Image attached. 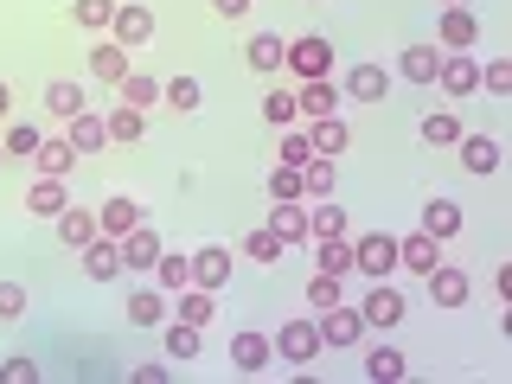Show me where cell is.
Returning a JSON list of instances; mask_svg holds the SVG:
<instances>
[{"label": "cell", "mask_w": 512, "mask_h": 384, "mask_svg": "<svg viewBox=\"0 0 512 384\" xmlns=\"http://www.w3.org/2000/svg\"><path fill=\"white\" fill-rule=\"evenodd\" d=\"M436 64H442L436 45H410V52H397V77L404 84H436Z\"/></svg>", "instance_id": "cell-22"}, {"label": "cell", "mask_w": 512, "mask_h": 384, "mask_svg": "<svg viewBox=\"0 0 512 384\" xmlns=\"http://www.w3.org/2000/svg\"><path fill=\"white\" fill-rule=\"evenodd\" d=\"M154 276H160V288H167V295H180V288L192 282V263H186V256H167V250H160Z\"/></svg>", "instance_id": "cell-41"}, {"label": "cell", "mask_w": 512, "mask_h": 384, "mask_svg": "<svg viewBox=\"0 0 512 384\" xmlns=\"http://www.w3.org/2000/svg\"><path fill=\"white\" fill-rule=\"evenodd\" d=\"M122 244V269H135V276H154V263H160V237L148 231V224H135L128 237H116Z\"/></svg>", "instance_id": "cell-8"}, {"label": "cell", "mask_w": 512, "mask_h": 384, "mask_svg": "<svg viewBox=\"0 0 512 384\" xmlns=\"http://www.w3.org/2000/svg\"><path fill=\"white\" fill-rule=\"evenodd\" d=\"M199 346H205V327H186V320H173V327H167V352H173V359H192Z\"/></svg>", "instance_id": "cell-43"}, {"label": "cell", "mask_w": 512, "mask_h": 384, "mask_svg": "<svg viewBox=\"0 0 512 384\" xmlns=\"http://www.w3.org/2000/svg\"><path fill=\"white\" fill-rule=\"evenodd\" d=\"M135 224H141V205L128 199V192H116V199L96 205V231H103V237H128Z\"/></svg>", "instance_id": "cell-16"}, {"label": "cell", "mask_w": 512, "mask_h": 384, "mask_svg": "<svg viewBox=\"0 0 512 384\" xmlns=\"http://www.w3.org/2000/svg\"><path fill=\"white\" fill-rule=\"evenodd\" d=\"M45 109H52L58 122L84 116V84H71V77H52V84H45Z\"/></svg>", "instance_id": "cell-26"}, {"label": "cell", "mask_w": 512, "mask_h": 384, "mask_svg": "<svg viewBox=\"0 0 512 384\" xmlns=\"http://www.w3.org/2000/svg\"><path fill=\"white\" fill-rule=\"evenodd\" d=\"M116 90H122V103H128V109H141V116H148V109L160 103V84H154L148 71H128V77H122Z\"/></svg>", "instance_id": "cell-33"}, {"label": "cell", "mask_w": 512, "mask_h": 384, "mask_svg": "<svg viewBox=\"0 0 512 384\" xmlns=\"http://www.w3.org/2000/svg\"><path fill=\"white\" fill-rule=\"evenodd\" d=\"M263 116L276 122V128H295V122H301V109H295V90H269V96H263Z\"/></svg>", "instance_id": "cell-42"}, {"label": "cell", "mask_w": 512, "mask_h": 384, "mask_svg": "<svg viewBox=\"0 0 512 384\" xmlns=\"http://www.w3.org/2000/svg\"><path fill=\"white\" fill-rule=\"evenodd\" d=\"M282 71H295L301 84H308V77H327L333 71V45L314 39V32H308V39H288L282 45Z\"/></svg>", "instance_id": "cell-1"}, {"label": "cell", "mask_w": 512, "mask_h": 384, "mask_svg": "<svg viewBox=\"0 0 512 384\" xmlns=\"http://www.w3.org/2000/svg\"><path fill=\"white\" fill-rule=\"evenodd\" d=\"M314 263L320 276H352V244L346 237H314Z\"/></svg>", "instance_id": "cell-29"}, {"label": "cell", "mask_w": 512, "mask_h": 384, "mask_svg": "<svg viewBox=\"0 0 512 384\" xmlns=\"http://www.w3.org/2000/svg\"><path fill=\"white\" fill-rule=\"evenodd\" d=\"M186 263H192V282H199V288H224V282H231V250H224V244H199Z\"/></svg>", "instance_id": "cell-12"}, {"label": "cell", "mask_w": 512, "mask_h": 384, "mask_svg": "<svg viewBox=\"0 0 512 384\" xmlns=\"http://www.w3.org/2000/svg\"><path fill=\"white\" fill-rule=\"evenodd\" d=\"M7 109H13V84H7V77H0V116H7Z\"/></svg>", "instance_id": "cell-54"}, {"label": "cell", "mask_w": 512, "mask_h": 384, "mask_svg": "<svg viewBox=\"0 0 512 384\" xmlns=\"http://www.w3.org/2000/svg\"><path fill=\"white\" fill-rule=\"evenodd\" d=\"M116 7H122V0H77V7H71V20L84 26V32H109V20H116Z\"/></svg>", "instance_id": "cell-37"}, {"label": "cell", "mask_w": 512, "mask_h": 384, "mask_svg": "<svg viewBox=\"0 0 512 384\" xmlns=\"http://www.w3.org/2000/svg\"><path fill=\"white\" fill-rule=\"evenodd\" d=\"M442 256H436V237L429 231H410V237H397V269H410V276H429Z\"/></svg>", "instance_id": "cell-17"}, {"label": "cell", "mask_w": 512, "mask_h": 384, "mask_svg": "<svg viewBox=\"0 0 512 384\" xmlns=\"http://www.w3.org/2000/svg\"><path fill=\"white\" fill-rule=\"evenodd\" d=\"M26 314V288L20 282H0V320H20Z\"/></svg>", "instance_id": "cell-49"}, {"label": "cell", "mask_w": 512, "mask_h": 384, "mask_svg": "<svg viewBox=\"0 0 512 384\" xmlns=\"http://www.w3.org/2000/svg\"><path fill=\"white\" fill-rule=\"evenodd\" d=\"M58 237L71 250H84L90 237H96V212H84V205H64V212H58Z\"/></svg>", "instance_id": "cell-30"}, {"label": "cell", "mask_w": 512, "mask_h": 384, "mask_svg": "<svg viewBox=\"0 0 512 384\" xmlns=\"http://www.w3.org/2000/svg\"><path fill=\"white\" fill-rule=\"evenodd\" d=\"M442 7H461V0H442Z\"/></svg>", "instance_id": "cell-55"}, {"label": "cell", "mask_w": 512, "mask_h": 384, "mask_svg": "<svg viewBox=\"0 0 512 384\" xmlns=\"http://www.w3.org/2000/svg\"><path fill=\"white\" fill-rule=\"evenodd\" d=\"M84 64H90V77H96V84H122V77H128V45L103 39V45H96V52H90Z\"/></svg>", "instance_id": "cell-21"}, {"label": "cell", "mask_w": 512, "mask_h": 384, "mask_svg": "<svg viewBox=\"0 0 512 384\" xmlns=\"http://www.w3.org/2000/svg\"><path fill=\"white\" fill-rule=\"evenodd\" d=\"M122 308H128V327H160V320H167V295H160V288H135Z\"/></svg>", "instance_id": "cell-25"}, {"label": "cell", "mask_w": 512, "mask_h": 384, "mask_svg": "<svg viewBox=\"0 0 512 384\" xmlns=\"http://www.w3.org/2000/svg\"><path fill=\"white\" fill-rule=\"evenodd\" d=\"M308 141H314V154H346V141H352V128L340 122V116H320V122H308Z\"/></svg>", "instance_id": "cell-28"}, {"label": "cell", "mask_w": 512, "mask_h": 384, "mask_svg": "<svg viewBox=\"0 0 512 384\" xmlns=\"http://www.w3.org/2000/svg\"><path fill=\"white\" fill-rule=\"evenodd\" d=\"M423 231L436 237V244H442V237H461V205H448V199H429V205H423Z\"/></svg>", "instance_id": "cell-32"}, {"label": "cell", "mask_w": 512, "mask_h": 384, "mask_svg": "<svg viewBox=\"0 0 512 384\" xmlns=\"http://www.w3.org/2000/svg\"><path fill=\"white\" fill-rule=\"evenodd\" d=\"M436 84H442L448 103H468V96L480 90V64H474L468 52H442V64H436Z\"/></svg>", "instance_id": "cell-3"}, {"label": "cell", "mask_w": 512, "mask_h": 384, "mask_svg": "<svg viewBox=\"0 0 512 384\" xmlns=\"http://www.w3.org/2000/svg\"><path fill=\"white\" fill-rule=\"evenodd\" d=\"M404 308H410V301H404V295H397V288H391V282H378V288H372V295H365V301H359V314H365V327H397V320H404Z\"/></svg>", "instance_id": "cell-14"}, {"label": "cell", "mask_w": 512, "mask_h": 384, "mask_svg": "<svg viewBox=\"0 0 512 384\" xmlns=\"http://www.w3.org/2000/svg\"><path fill=\"white\" fill-rule=\"evenodd\" d=\"M346 205H314L308 212V237H346Z\"/></svg>", "instance_id": "cell-38"}, {"label": "cell", "mask_w": 512, "mask_h": 384, "mask_svg": "<svg viewBox=\"0 0 512 384\" xmlns=\"http://www.w3.org/2000/svg\"><path fill=\"white\" fill-rule=\"evenodd\" d=\"M276 359V340H263L256 327H244V333H231V372H244V378H256L263 365Z\"/></svg>", "instance_id": "cell-6"}, {"label": "cell", "mask_w": 512, "mask_h": 384, "mask_svg": "<svg viewBox=\"0 0 512 384\" xmlns=\"http://www.w3.org/2000/svg\"><path fill=\"white\" fill-rule=\"evenodd\" d=\"M103 141H109V122L96 116V109H84V116H71V148H77V154H96Z\"/></svg>", "instance_id": "cell-31"}, {"label": "cell", "mask_w": 512, "mask_h": 384, "mask_svg": "<svg viewBox=\"0 0 512 384\" xmlns=\"http://www.w3.org/2000/svg\"><path fill=\"white\" fill-rule=\"evenodd\" d=\"M384 90H391V71H384V64H352V71H346V96H352V103H384Z\"/></svg>", "instance_id": "cell-18"}, {"label": "cell", "mask_w": 512, "mask_h": 384, "mask_svg": "<svg viewBox=\"0 0 512 384\" xmlns=\"http://www.w3.org/2000/svg\"><path fill=\"white\" fill-rule=\"evenodd\" d=\"M480 90H493V96H512V58H493V64H480Z\"/></svg>", "instance_id": "cell-46"}, {"label": "cell", "mask_w": 512, "mask_h": 384, "mask_svg": "<svg viewBox=\"0 0 512 384\" xmlns=\"http://www.w3.org/2000/svg\"><path fill=\"white\" fill-rule=\"evenodd\" d=\"M212 7L224 13V20H244V13H250V0H212Z\"/></svg>", "instance_id": "cell-53"}, {"label": "cell", "mask_w": 512, "mask_h": 384, "mask_svg": "<svg viewBox=\"0 0 512 384\" xmlns=\"http://www.w3.org/2000/svg\"><path fill=\"white\" fill-rule=\"evenodd\" d=\"M64 205H71V199H64V180H45V173H39V180H32V192H26V212H32V218H58Z\"/></svg>", "instance_id": "cell-27"}, {"label": "cell", "mask_w": 512, "mask_h": 384, "mask_svg": "<svg viewBox=\"0 0 512 384\" xmlns=\"http://www.w3.org/2000/svg\"><path fill=\"white\" fill-rule=\"evenodd\" d=\"M173 372H167V365H135V384H167Z\"/></svg>", "instance_id": "cell-52"}, {"label": "cell", "mask_w": 512, "mask_h": 384, "mask_svg": "<svg viewBox=\"0 0 512 384\" xmlns=\"http://www.w3.org/2000/svg\"><path fill=\"white\" fill-rule=\"evenodd\" d=\"M244 256H256V263H276V256H282V237L269 231V224H256V231L244 237Z\"/></svg>", "instance_id": "cell-44"}, {"label": "cell", "mask_w": 512, "mask_h": 384, "mask_svg": "<svg viewBox=\"0 0 512 384\" xmlns=\"http://www.w3.org/2000/svg\"><path fill=\"white\" fill-rule=\"evenodd\" d=\"M423 141H429V148H455V141H461V116H455V109L423 116Z\"/></svg>", "instance_id": "cell-36"}, {"label": "cell", "mask_w": 512, "mask_h": 384, "mask_svg": "<svg viewBox=\"0 0 512 384\" xmlns=\"http://www.w3.org/2000/svg\"><path fill=\"white\" fill-rule=\"evenodd\" d=\"M160 103H167L173 116H192V109H199V77H167V84H160Z\"/></svg>", "instance_id": "cell-34"}, {"label": "cell", "mask_w": 512, "mask_h": 384, "mask_svg": "<svg viewBox=\"0 0 512 384\" xmlns=\"http://www.w3.org/2000/svg\"><path fill=\"white\" fill-rule=\"evenodd\" d=\"M269 231H276L282 244H308V205H301V199H276V212H269Z\"/></svg>", "instance_id": "cell-19"}, {"label": "cell", "mask_w": 512, "mask_h": 384, "mask_svg": "<svg viewBox=\"0 0 512 384\" xmlns=\"http://www.w3.org/2000/svg\"><path fill=\"white\" fill-rule=\"evenodd\" d=\"M276 160H282V167H308V160H314L308 128H288V135H282V148H276Z\"/></svg>", "instance_id": "cell-40"}, {"label": "cell", "mask_w": 512, "mask_h": 384, "mask_svg": "<svg viewBox=\"0 0 512 384\" xmlns=\"http://www.w3.org/2000/svg\"><path fill=\"white\" fill-rule=\"evenodd\" d=\"M365 333V314L346 308V301H333V308H320V346H359Z\"/></svg>", "instance_id": "cell-4"}, {"label": "cell", "mask_w": 512, "mask_h": 384, "mask_svg": "<svg viewBox=\"0 0 512 384\" xmlns=\"http://www.w3.org/2000/svg\"><path fill=\"white\" fill-rule=\"evenodd\" d=\"M295 109H301L308 122H320V116H333V109H340V90H333L327 77H308V84L295 90Z\"/></svg>", "instance_id": "cell-20"}, {"label": "cell", "mask_w": 512, "mask_h": 384, "mask_svg": "<svg viewBox=\"0 0 512 384\" xmlns=\"http://www.w3.org/2000/svg\"><path fill=\"white\" fill-rule=\"evenodd\" d=\"M365 378H378V384H404L410 378V359L397 346H372L365 352Z\"/></svg>", "instance_id": "cell-24"}, {"label": "cell", "mask_w": 512, "mask_h": 384, "mask_svg": "<svg viewBox=\"0 0 512 384\" xmlns=\"http://www.w3.org/2000/svg\"><path fill=\"white\" fill-rule=\"evenodd\" d=\"M32 167H39L45 180H64V173L77 167V148H71V135H52V141L39 135V148H32Z\"/></svg>", "instance_id": "cell-15"}, {"label": "cell", "mask_w": 512, "mask_h": 384, "mask_svg": "<svg viewBox=\"0 0 512 384\" xmlns=\"http://www.w3.org/2000/svg\"><path fill=\"white\" fill-rule=\"evenodd\" d=\"M84 276H90V282H116V276H122V244H116V237L96 231L90 244H84Z\"/></svg>", "instance_id": "cell-11"}, {"label": "cell", "mask_w": 512, "mask_h": 384, "mask_svg": "<svg viewBox=\"0 0 512 384\" xmlns=\"http://www.w3.org/2000/svg\"><path fill=\"white\" fill-rule=\"evenodd\" d=\"M0 167H7V148H0Z\"/></svg>", "instance_id": "cell-56"}, {"label": "cell", "mask_w": 512, "mask_h": 384, "mask_svg": "<svg viewBox=\"0 0 512 384\" xmlns=\"http://www.w3.org/2000/svg\"><path fill=\"white\" fill-rule=\"evenodd\" d=\"M308 301H314V308H333V301H340V276H314L308 282Z\"/></svg>", "instance_id": "cell-50"}, {"label": "cell", "mask_w": 512, "mask_h": 384, "mask_svg": "<svg viewBox=\"0 0 512 384\" xmlns=\"http://www.w3.org/2000/svg\"><path fill=\"white\" fill-rule=\"evenodd\" d=\"M0 148H7V154H26V160H32V148H39V128H32V122H13Z\"/></svg>", "instance_id": "cell-48"}, {"label": "cell", "mask_w": 512, "mask_h": 384, "mask_svg": "<svg viewBox=\"0 0 512 384\" xmlns=\"http://www.w3.org/2000/svg\"><path fill=\"white\" fill-rule=\"evenodd\" d=\"M103 122H109V141H141V109L122 103V109H109Z\"/></svg>", "instance_id": "cell-45"}, {"label": "cell", "mask_w": 512, "mask_h": 384, "mask_svg": "<svg viewBox=\"0 0 512 384\" xmlns=\"http://www.w3.org/2000/svg\"><path fill=\"white\" fill-rule=\"evenodd\" d=\"M301 192H308V199H327L333 192V160L327 154H314L308 167H301Z\"/></svg>", "instance_id": "cell-39"}, {"label": "cell", "mask_w": 512, "mask_h": 384, "mask_svg": "<svg viewBox=\"0 0 512 384\" xmlns=\"http://www.w3.org/2000/svg\"><path fill=\"white\" fill-rule=\"evenodd\" d=\"M282 45H288V39H276V32H256V39L244 45L250 71H282Z\"/></svg>", "instance_id": "cell-35"}, {"label": "cell", "mask_w": 512, "mask_h": 384, "mask_svg": "<svg viewBox=\"0 0 512 384\" xmlns=\"http://www.w3.org/2000/svg\"><path fill=\"white\" fill-rule=\"evenodd\" d=\"M0 378H7V384H32V378H39V365H32V359H7V365H0Z\"/></svg>", "instance_id": "cell-51"}, {"label": "cell", "mask_w": 512, "mask_h": 384, "mask_svg": "<svg viewBox=\"0 0 512 384\" xmlns=\"http://www.w3.org/2000/svg\"><path fill=\"white\" fill-rule=\"evenodd\" d=\"M276 359H295L301 372H308V359H320V327L314 320H288L276 333Z\"/></svg>", "instance_id": "cell-5"}, {"label": "cell", "mask_w": 512, "mask_h": 384, "mask_svg": "<svg viewBox=\"0 0 512 384\" xmlns=\"http://www.w3.org/2000/svg\"><path fill=\"white\" fill-rule=\"evenodd\" d=\"M109 32H116V45H128V52H135V45H148V39H154V13H148V7H135V0H122L116 20H109Z\"/></svg>", "instance_id": "cell-9"}, {"label": "cell", "mask_w": 512, "mask_h": 384, "mask_svg": "<svg viewBox=\"0 0 512 384\" xmlns=\"http://www.w3.org/2000/svg\"><path fill=\"white\" fill-rule=\"evenodd\" d=\"M455 148H461V167L468 173H500V141L493 135H461Z\"/></svg>", "instance_id": "cell-23"}, {"label": "cell", "mask_w": 512, "mask_h": 384, "mask_svg": "<svg viewBox=\"0 0 512 384\" xmlns=\"http://www.w3.org/2000/svg\"><path fill=\"white\" fill-rule=\"evenodd\" d=\"M269 199H308V192H301V167H276V173H269Z\"/></svg>", "instance_id": "cell-47"}, {"label": "cell", "mask_w": 512, "mask_h": 384, "mask_svg": "<svg viewBox=\"0 0 512 384\" xmlns=\"http://www.w3.org/2000/svg\"><path fill=\"white\" fill-rule=\"evenodd\" d=\"M167 308L180 314L186 327H212V320H218V288H199V282H186V288H180V301H167Z\"/></svg>", "instance_id": "cell-7"}, {"label": "cell", "mask_w": 512, "mask_h": 384, "mask_svg": "<svg viewBox=\"0 0 512 384\" xmlns=\"http://www.w3.org/2000/svg\"><path fill=\"white\" fill-rule=\"evenodd\" d=\"M352 269H359V276H372V282H384L397 269V237L391 231H365L359 244H352Z\"/></svg>", "instance_id": "cell-2"}, {"label": "cell", "mask_w": 512, "mask_h": 384, "mask_svg": "<svg viewBox=\"0 0 512 384\" xmlns=\"http://www.w3.org/2000/svg\"><path fill=\"white\" fill-rule=\"evenodd\" d=\"M436 39H442V52H474V39H480V20L468 7H442V26H436Z\"/></svg>", "instance_id": "cell-10"}, {"label": "cell", "mask_w": 512, "mask_h": 384, "mask_svg": "<svg viewBox=\"0 0 512 384\" xmlns=\"http://www.w3.org/2000/svg\"><path fill=\"white\" fill-rule=\"evenodd\" d=\"M429 295H436L442 308H468V295H474L468 269H455V263H436V269H429Z\"/></svg>", "instance_id": "cell-13"}]
</instances>
